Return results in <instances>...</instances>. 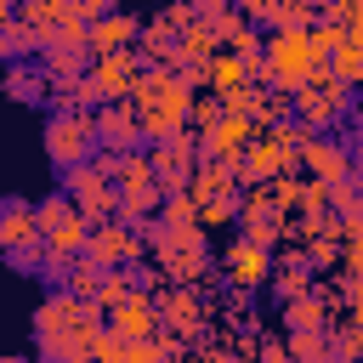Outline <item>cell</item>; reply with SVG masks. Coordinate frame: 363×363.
Returning <instances> with one entry per match:
<instances>
[{"label":"cell","mask_w":363,"mask_h":363,"mask_svg":"<svg viewBox=\"0 0 363 363\" xmlns=\"http://www.w3.org/2000/svg\"><path fill=\"white\" fill-rule=\"evenodd\" d=\"M221 267H227V284L233 289H261L272 278V250H255L250 238H233L227 255H221Z\"/></svg>","instance_id":"obj_14"},{"label":"cell","mask_w":363,"mask_h":363,"mask_svg":"<svg viewBox=\"0 0 363 363\" xmlns=\"http://www.w3.org/2000/svg\"><path fill=\"white\" fill-rule=\"evenodd\" d=\"M340 28H346V40H363V0H352L340 11Z\"/></svg>","instance_id":"obj_46"},{"label":"cell","mask_w":363,"mask_h":363,"mask_svg":"<svg viewBox=\"0 0 363 363\" xmlns=\"http://www.w3.org/2000/svg\"><path fill=\"white\" fill-rule=\"evenodd\" d=\"M142 250H147L142 227H130V221L108 216V221H96V227H91V244H85L79 255H85V261H96V267H136V261H142Z\"/></svg>","instance_id":"obj_7"},{"label":"cell","mask_w":363,"mask_h":363,"mask_svg":"<svg viewBox=\"0 0 363 363\" xmlns=\"http://www.w3.org/2000/svg\"><path fill=\"white\" fill-rule=\"evenodd\" d=\"M136 34H142V17H130V11H102V17L91 23V57L130 51V45H136Z\"/></svg>","instance_id":"obj_18"},{"label":"cell","mask_w":363,"mask_h":363,"mask_svg":"<svg viewBox=\"0 0 363 363\" xmlns=\"http://www.w3.org/2000/svg\"><path fill=\"white\" fill-rule=\"evenodd\" d=\"M301 164L312 170V182H346L352 176V147L335 142L329 130H312L306 147H301Z\"/></svg>","instance_id":"obj_13"},{"label":"cell","mask_w":363,"mask_h":363,"mask_svg":"<svg viewBox=\"0 0 363 363\" xmlns=\"http://www.w3.org/2000/svg\"><path fill=\"white\" fill-rule=\"evenodd\" d=\"M187 6H193V17H199V23H221V17L233 11V0H187Z\"/></svg>","instance_id":"obj_44"},{"label":"cell","mask_w":363,"mask_h":363,"mask_svg":"<svg viewBox=\"0 0 363 363\" xmlns=\"http://www.w3.org/2000/svg\"><path fill=\"white\" fill-rule=\"evenodd\" d=\"M62 193L74 199V210L96 227V221H108V216H119V187H113V176H102V164L96 159H85V164H74V170H62Z\"/></svg>","instance_id":"obj_3"},{"label":"cell","mask_w":363,"mask_h":363,"mask_svg":"<svg viewBox=\"0 0 363 363\" xmlns=\"http://www.w3.org/2000/svg\"><path fill=\"white\" fill-rule=\"evenodd\" d=\"M329 312H335V301L318 295V289L284 301V323H289V329H329Z\"/></svg>","instance_id":"obj_21"},{"label":"cell","mask_w":363,"mask_h":363,"mask_svg":"<svg viewBox=\"0 0 363 363\" xmlns=\"http://www.w3.org/2000/svg\"><path fill=\"white\" fill-rule=\"evenodd\" d=\"M142 68H147V62H142L136 51H108V57H91L85 79H91L96 102H130V91H136Z\"/></svg>","instance_id":"obj_8"},{"label":"cell","mask_w":363,"mask_h":363,"mask_svg":"<svg viewBox=\"0 0 363 363\" xmlns=\"http://www.w3.org/2000/svg\"><path fill=\"white\" fill-rule=\"evenodd\" d=\"M79 11H85V17H91V23H96V17H102V11H119V0H79Z\"/></svg>","instance_id":"obj_49"},{"label":"cell","mask_w":363,"mask_h":363,"mask_svg":"<svg viewBox=\"0 0 363 363\" xmlns=\"http://www.w3.org/2000/svg\"><path fill=\"white\" fill-rule=\"evenodd\" d=\"M193 363H250V352L244 346H204Z\"/></svg>","instance_id":"obj_43"},{"label":"cell","mask_w":363,"mask_h":363,"mask_svg":"<svg viewBox=\"0 0 363 363\" xmlns=\"http://www.w3.org/2000/svg\"><path fill=\"white\" fill-rule=\"evenodd\" d=\"M312 6H318V17H340L352 0H312Z\"/></svg>","instance_id":"obj_50"},{"label":"cell","mask_w":363,"mask_h":363,"mask_svg":"<svg viewBox=\"0 0 363 363\" xmlns=\"http://www.w3.org/2000/svg\"><path fill=\"white\" fill-rule=\"evenodd\" d=\"M91 363H130V340L113 335V329H102L96 346H91Z\"/></svg>","instance_id":"obj_38"},{"label":"cell","mask_w":363,"mask_h":363,"mask_svg":"<svg viewBox=\"0 0 363 363\" xmlns=\"http://www.w3.org/2000/svg\"><path fill=\"white\" fill-rule=\"evenodd\" d=\"M216 119H221V96H216V91H210V96H193V113H187V130H193V136H204V130H210Z\"/></svg>","instance_id":"obj_40"},{"label":"cell","mask_w":363,"mask_h":363,"mask_svg":"<svg viewBox=\"0 0 363 363\" xmlns=\"http://www.w3.org/2000/svg\"><path fill=\"white\" fill-rule=\"evenodd\" d=\"M45 85H51V79H45V68H11V79H6V91H11L17 102H34Z\"/></svg>","instance_id":"obj_36"},{"label":"cell","mask_w":363,"mask_h":363,"mask_svg":"<svg viewBox=\"0 0 363 363\" xmlns=\"http://www.w3.org/2000/svg\"><path fill=\"white\" fill-rule=\"evenodd\" d=\"M113 187H119V221H130V227L159 216V204H164V182H159L147 153H130V164H125V176Z\"/></svg>","instance_id":"obj_4"},{"label":"cell","mask_w":363,"mask_h":363,"mask_svg":"<svg viewBox=\"0 0 363 363\" xmlns=\"http://www.w3.org/2000/svg\"><path fill=\"white\" fill-rule=\"evenodd\" d=\"M329 340H335V363H363V329H357V323L335 329Z\"/></svg>","instance_id":"obj_41"},{"label":"cell","mask_w":363,"mask_h":363,"mask_svg":"<svg viewBox=\"0 0 363 363\" xmlns=\"http://www.w3.org/2000/svg\"><path fill=\"white\" fill-rule=\"evenodd\" d=\"M233 11H238L244 23H267V11H272V0H233Z\"/></svg>","instance_id":"obj_47"},{"label":"cell","mask_w":363,"mask_h":363,"mask_svg":"<svg viewBox=\"0 0 363 363\" xmlns=\"http://www.w3.org/2000/svg\"><path fill=\"white\" fill-rule=\"evenodd\" d=\"M312 23H318L312 0H272V11H267V28H312Z\"/></svg>","instance_id":"obj_27"},{"label":"cell","mask_w":363,"mask_h":363,"mask_svg":"<svg viewBox=\"0 0 363 363\" xmlns=\"http://www.w3.org/2000/svg\"><path fill=\"white\" fill-rule=\"evenodd\" d=\"M40 68H45V79L85 74V68H91V45H45V51H40Z\"/></svg>","instance_id":"obj_23"},{"label":"cell","mask_w":363,"mask_h":363,"mask_svg":"<svg viewBox=\"0 0 363 363\" xmlns=\"http://www.w3.org/2000/svg\"><path fill=\"white\" fill-rule=\"evenodd\" d=\"M96 312H102L96 301H79V295L57 289V295H45V301H40V312H34V335H40V340L68 335V329H79V323H85V318H96Z\"/></svg>","instance_id":"obj_11"},{"label":"cell","mask_w":363,"mask_h":363,"mask_svg":"<svg viewBox=\"0 0 363 363\" xmlns=\"http://www.w3.org/2000/svg\"><path fill=\"white\" fill-rule=\"evenodd\" d=\"M301 164V153H289L272 130H255V142L244 147V164H238V187H250V182H278V176H289Z\"/></svg>","instance_id":"obj_9"},{"label":"cell","mask_w":363,"mask_h":363,"mask_svg":"<svg viewBox=\"0 0 363 363\" xmlns=\"http://www.w3.org/2000/svg\"><path fill=\"white\" fill-rule=\"evenodd\" d=\"M318 62L323 57L312 51V28H267V68H261V85L267 91L295 96L301 85H312Z\"/></svg>","instance_id":"obj_2"},{"label":"cell","mask_w":363,"mask_h":363,"mask_svg":"<svg viewBox=\"0 0 363 363\" xmlns=\"http://www.w3.org/2000/svg\"><path fill=\"white\" fill-rule=\"evenodd\" d=\"M244 79H250V68H244V62H238L227 45H221V51L204 62V85H210V91H233V85H244Z\"/></svg>","instance_id":"obj_24"},{"label":"cell","mask_w":363,"mask_h":363,"mask_svg":"<svg viewBox=\"0 0 363 363\" xmlns=\"http://www.w3.org/2000/svg\"><path fill=\"white\" fill-rule=\"evenodd\" d=\"M147 159H153V170H159V182H164V193H176V187H187V176H193V164H199V136H193V130H182V136H170V142H153V147H147Z\"/></svg>","instance_id":"obj_10"},{"label":"cell","mask_w":363,"mask_h":363,"mask_svg":"<svg viewBox=\"0 0 363 363\" xmlns=\"http://www.w3.org/2000/svg\"><path fill=\"white\" fill-rule=\"evenodd\" d=\"M221 51V34L210 28V23H193V28H182V62H210Z\"/></svg>","instance_id":"obj_26"},{"label":"cell","mask_w":363,"mask_h":363,"mask_svg":"<svg viewBox=\"0 0 363 363\" xmlns=\"http://www.w3.org/2000/svg\"><path fill=\"white\" fill-rule=\"evenodd\" d=\"M136 227H142V238H147V250L159 255V272H164L170 284H199V278L210 272V238H204L199 221L164 227L159 216H147V221H136Z\"/></svg>","instance_id":"obj_1"},{"label":"cell","mask_w":363,"mask_h":363,"mask_svg":"<svg viewBox=\"0 0 363 363\" xmlns=\"http://www.w3.org/2000/svg\"><path fill=\"white\" fill-rule=\"evenodd\" d=\"M91 119H96V147L136 153V142H142V125H136V108H130V102H102Z\"/></svg>","instance_id":"obj_16"},{"label":"cell","mask_w":363,"mask_h":363,"mask_svg":"<svg viewBox=\"0 0 363 363\" xmlns=\"http://www.w3.org/2000/svg\"><path fill=\"white\" fill-rule=\"evenodd\" d=\"M159 221H164V227H187V221H199V199H193L187 187L164 193V204H159Z\"/></svg>","instance_id":"obj_31"},{"label":"cell","mask_w":363,"mask_h":363,"mask_svg":"<svg viewBox=\"0 0 363 363\" xmlns=\"http://www.w3.org/2000/svg\"><path fill=\"white\" fill-rule=\"evenodd\" d=\"M329 68H335L340 85H363V40H340L335 57H329Z\"/></svg>","instance_id":"obj_29"},{"label":"cell","mask_w":363,"mask_h":363,"mask_svg":"<svg viewBox=\"0 0 363 363\" xmlns=\"http://www.w3.org/2000/svg\"><path fill=\"white\" fill-rule=\"evenodd\" d=\"M153 301H159V329L182 335L187 346L204 340V329H210V306H204V295H199L193 284H164Z\"/></svg>","instance_id":"obj_6"},{"label":"cell","mask_w":363,"mask_h":363,"mask_svg":"<svg viewBox=\"0 0 363 363\" xmlns=\"http://www.w3.org/2000/svg\"><path fill=\"white\" fill-rule=\"evenodd\" d=\"M340 289H346V306H352V318H363V272H357V278H346Z\"/></svg>","instance_id":"obj_48"},{"label":"cell","mask_w":363,"mask_h":363,"mask_svg":"<svg viewBox=\"0 0 363 363\" xmlns=\"http://www.w3.org/2000/svg\"><path fill=\"white\" fill-rule=\"evenodd\" d=\"M102 329H108V323H102V312H96V318H85V323H79V329H68V335L40 340V352H45V363H85Z\"/></svg>","instance_id":"obj_19"},{"label":"cell","mask_w":363,"mask_h":363,"mask_svg":"<svg viewBox=\"0 0 363 363\" xmlns=\"http://www.w3.org/2000/svg\"><path fill=\"white\" fill-rule=\"evenodd\" d=\"M255 363H289V340H261L255 346Z\"/></svg>","instance_id":"obj_45"},{"label":"cell","mask_w":363,"mask_h":363,"mask_svg":"<svg viewBox=\"0 0 363 363\" xmlns=\"http://www.w3.org/2000/svg\"><path fill=\"white\" fill-rule=\"evenodd\" d=\"M340 40H346V28H340V17H318V23H312V51H318L323 62L335 57V45H340Z\"/></svg>","instance_id":"obj_37"},{"label":"cell","mask_w":363,"mask_h":363,"mask_svg":"<svg viewBox=\"0 0 363 363\" xmlns=\"http://www.w3.org/2000/svg\"><path fill=\"white\" fill-rule=\"evenodd\" d=\"M40 238H45V233H40L34 204H28V199H6V204H0V250L17 255V250H34Z\"/></svg>","instance_id":"obj_17"},{"label":"cell","mask_w":363,"mask_h":363,"mask_svg":"<svg viewBox=\"0 0 363 363\" xmlns=\"http://www.w3.org/2000/svg\"><path fill=\"white\" fill-rule=\"evenodd\" d=\"M227 221H238V193H221V199H204L199 204V227L210 233V227H227Z\"/></svg>","instance_id":"obj_33"},{"label":"cell","mask_w":363,"mask_h":363,"mask_svg":"<svg viewBox=\"0 0 363 363\" xmlns=\"http://www.w3.org/2000/svg\"><path fill=\"white\" fill-rule=\"evenodd\" d=\"M34 216H40V233L51 238V233H57V227H68L79 210H74V199H68V193H51V199H40V204H34Z\"/></svg>","instance_id":"obj_30"},{"label":"cell","mask_w":363,"mask_h":363,"mask_svg":"<svg viewBox=\"0 0 363 363\" xmlns=\"http://www.w3.org/2000/svg\"><path fill=\"white\" fill-rule=\"evenodd\" d=\"M221 96V108L227 113H255V102H261V85L255 79H244V85H233V91H216Z\"/></svg>","instance_id":"obj_39"},{"label":"cell","mask_w":363,"mask_h":363,"mask_svg":"<svg viewBox=\"0 0 363 363\" xmlns=\"http://www.w3.org/2000/svg\"><path fill=\"white\" fill-rule=\"evenodd\" d=\"M284 221H289V216H261V221H238V227H244V238H250L255 250H278V244H284Z\"/></svg>","instance_id":"obj_32"},{"label":"cell","mask_w":363,"mask_h":363,"mask_svg":"<svg viewBox=\"0 0 363 363\" xmlns=\"http://www.w3.org/2000/svg\"><path fill=\"white\" fill-rule=\"evenodd\" d=\"M289 363H335L329 329H289Z\"/></svg>","instance_id":"obj_22"},{"label":"cell","mask_w":363,"mask_h":363,"mask_svg":"<svg viewBox=\"0 0 363 363\" xmlns=\"http://www.w3.org/2000/svg\"><path fill=\"white\" fill-rule=\"evenodd\" d=\"M306 261L323 267V272H340V238L335 233H312L306 238Z\"/></svg>","instance_id":"obj_35"},{"label":"cell","mask_w":363,"mask_h":363,"mask_svg":"<svg viewBox=\"0 0 363 363\" xmlns=\"http://www.w3.org/2000/svg\"><path fill=\"white\" fill-rule=\"evenodd\" d=\"M159 23H164V28H170V34H176V40H182V28H193V23H199V17H193V6H187V0H170V6H164V11H159Z\"/></svg>","instance_id":"obj_42"},{"label":"cell","mask_w":363,"mask_h":363,"mask_svg":"<svg viewBox=\"0 0 363 363\" xmlns=\"http://www.w3.org/2000/svg\"><path fill=\"white\" fill-rule=\"evenodd\" d=\"M125 295H136V272H130V267H108L102 284H96V306H102V318H108Z\"/></svg>","instance_id":"obj_25"},{"label":"cell","mask_w":363,"mask_h":363,"mask_svg":"<svg viewBox=\"0 0 363 363\" xmlns=\"http://www.w3.org/2000/svg\"><path fill=\"white\" fill-rule=\"evenodd\" d=\"M34 51H45V40L17 17V23H6L0 28V57H34Z\"/></svg>","instance_id":"obj_28"},{"label":"cell","mask_w":363,"mask_h":363,"mask_svg":"<svg viewBox=\"0 0 363 363\" xmlns=\"http://www.w3.org/2000/svg\"><path fill=\"white\" fill-rule=\"evenodd\" d=\"M91 113H51V125H45V159L51 164L74 170V164H85L96 153V119Z\"/></svg>","instance_id":"obj_5"},{"label":"cell","mask_w":363,"mask_h":363,"mask_svg":"<svg viewBox=\"0 0 363 363\" xmlns=\"http://www.w3.org/2000/svg\"><path fill=\"white\" fill-rule=\"evenodd\" d=\"M0 363H23V357H0Z\"/></svg>","instance_id":"obj_51"},{"label":"cell","mask_w":363,"mask_h":363,"mask_svg":"<svg viewBox=\"0 0 363 363\" xmlns=\"http://www.w3.org/2000/svg\"><path fill=\"white\" fill-rule=\"evenodd\" d=\"M108 329L125 335V340H147V335H159V301H153V289L125 295V301L108 312Z\"/></svg>","instance_id":"obj_15"},{"label":"cell","mask_w":363,"mask_h":363,"mask_svg":"<svg viewBox=\"0 0 363 363\" xmlns=\"http://www.w3.org/2000/svg\"><path fill=\"white\" fill-rule=\"evenodd\" d=\"M255 142V119L250 113H227L221 108V119L199 136V153L204 159H244V147Z\"/></svg>","instance_id":"obj_12"},{"label":"cell","mask_w":363,"mask_h":363,"mask_svg":"<svg viewBox=\"0 0 363 363\" xmlns=\"http://www.w3.org/2000/svg\"><path fill=\"white\" fill-rule=\"evenodd\" d=\"M136 57H142L147 68H176V62H182V40H176L164 23H142V34H136Z\"/></svg>","instance_id":"obj_20"},{"label":"cell","mask_w":363,"mask_h":363,"mask_svg":"<svg viewBox=\"0 0 363 363\" xmlns=\"http://www.w3.org/2000/svg\"><path fill=\"white\" fill-rule=\"evenodd\" d=\"M45 244H51V250H62V255H79V250L91 244V221H85V216H74V221H68V227H57Z\"/></svg>","instance_id":"obj_34"}]
</instances>
